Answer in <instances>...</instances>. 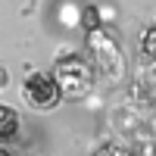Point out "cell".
Returning <instances> with one entry per match:
<instances>
[{"mask_svg": "<svg viewBox=\"0 0 156 156\" xmlns=\"http://www.w3.org/2000/svg\"><path fill=\"white\" fill-rule=\"evenodd\" d=\"M140 50H144L150 59H156V25H153V28L144 34V41H140Z\"/></svg>", "mask_w": 156, "mask_h": 156, "instance_id": "obj_4", "label": "cell"}, {"mask_svg": "<svg viewBox=\"0 0 156 156\" xmlns=\"http://www.w3.org/2000/svg\"><path fill=\"white\" fill-rule=\"evenodd\" d=\"M6 81H9V75H6V69H3V62H0V90L6 87Z\"/></svg>", "mask_w": 156, "mask_h": 156, "instance_id": "obj_5", "label": "cell"}, {"mask_svg": "<svg viewBox=\"0 0 156 156\" xmlns=\"http://www.w3.org/2000/svg\"><path fill=\"white\" fill-rule=\"evenodd\" d=\"M22 94H25V103L37 112L56 109V103L62 100V90H59V81L53 78V72H31L22 84Z\"/></svg>", "mask_w": 156, "mask_h": 156, "instance_id": "obj_2", "label": "cell"}, {"mask_svg": "<svg viewBox=\"0 0 156 156\" xmlns=\"http://www.w3.org/2000/svg\"><path fill=\"white\" fill-rule=\"evenodd\" d=\"M53 78L59 81L62 97H81L94 84V69H90V62L84 56H66V59L56 62Z\"/></svg>", "mask_w": 156, "mask_h": 156, "instance_id": "obj_1", "label": "cell"}, {"mask_svg": "<svg viewBox=\"0 0 156 156\" xmlns=\"http://www.w3.org/2000/svg\"><path fill=\"white\" fill-rule=\"evenodd\" d=\"M19 128H22V119L19 112L9 106V103H0V144H9V140L19 137Z\"/></svg>", "mask_w": 156, "mask_h": 156, "instance_id": "obj_3", "label": "cell"}]
</instances>
